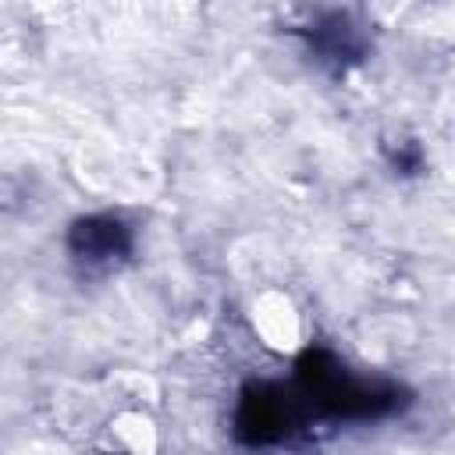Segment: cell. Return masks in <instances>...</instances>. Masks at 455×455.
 Returning a JSON list of instances; mask_svg holds the SVG:
<instances>
[{
  "mask_svg": "<svg viewBox=\"0 0 455 455\" xmlns=\"http://www.w3.org/2000/svg\"><path fill=\"white\" fill-rule=\"evenodd\" d=\"M68 252L85 270H114L132 252V231L114 213H92L75 220L68 235Z\"/></svg>",
  "mask_w": 455,
  "mask_h": 455,
  "instance_id": "cell-1",
  "label": "cell"
},
{
  "mask_svg": "<svg viewBox=\"0 0 455 455\" xmlns=\"http://www.w3.org/2000/svg\"><path fill=\"white\" fill-rule=\"evenodd\" d=\"M249 323H252V334L259 338L263 348L270 352H299L302 348V338H306V320L299 313V306L291 302L288 291H277V288H267L252 299L249 306Z\"/></svg>",
  "mask_w": 455,
  "mask_h": 455,
  "instance_id": "cell-2",
  "label": "cell"
},
{
  "mask_svg": "<svg viewBox=\"0 0 455 455\" xmlns=\"http://www.w3.org/2000/svg\"><path fill=\"white\" fill-rule=\"evenodd\" d=\"M107 437H110V455H156V427L146 412L139 409H124L110 419L107 427Z\"/></svg>",
  "mask_w": 455,
  "mask_h": 455,
  "instance_id": "cell-3",
  "label": "cell"
}]
</instances>
